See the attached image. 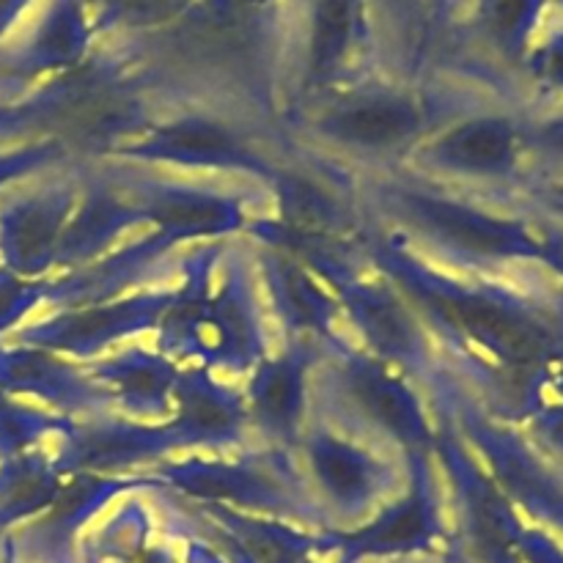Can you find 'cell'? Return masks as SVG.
<instances>
[{"instance_id": "1", "label": "cell", "mask_w": 563, "mask_h": 563, "mask_svg": "<svg viewBox=\"0 0 563 563\" xmlns=\"http://www.w3.org/2000/svg\"><path fill=\"white\" fill-rule=\"evenodd\" d=\"M361 245L368 267L423 319L445 372L471 394L500 390L509 399V390H528L559 357V328L515 291L418 256L374 220Z\"/></svg>"}, {"instance_id": "2", "label": "cell", "mask_w": 563, "mask_h": 563, "mask_svg": "<svg viewBox=\"0 0 563 563\" xmlns=\"http://www.w3.org/2000/svg\"><path fill=\"white\" fill-rule=\"evenodd\" d=\"M355 168V165H352ZM363 209L418 256L462 275L542 256V236L522 220L487 209L454 185L405 165L355 168Z\"/></svg>"}, {"instance_id": "3", "label": "cell", "mask_w": 563, "mask_h": 563, "mask_svg": "<svg viewBox=\"0 0 563 563\" xmlns=\"http://www.w3.org/2000/svg\"><path fill=\"white\" fill-rule=\"evenodd\" d=\"M467 110L440 71L423 80L372 75L300 108L280 132L355 168H394Z\"/></svg>"}, {"instance_id": "4", "label": "cell", "mask_w": 563, "mask_h": 563, "mask_svg": "<svg viewBox=\"0 0 563 563\" xmlns=\"http://www.w3.org/2000/svg\"><path fill=\"white\" fill-rule=\"evenodd\" d=\"M311 416L390 454H432L438 421L421 385L341 335L322 346L311 377Z\"/></svg>"}, {"instance_id": "5", "label": "cell", "mask_w": 563, "mask_h": 563, "mask_svg": "<svg viewBox=\"0 0 563 563\" xmlns=\"http://www.w3.org/2000/svg\"><path fill=\"white\" fill-rule=\"evenodd\" d=\"M247 119L251 115L242 110L214 104V99L201 102L198 93L179 88L146 130L102 159L148 170L251 179L264 187L278 165L280 130H267Z\"/></svg>"}, {"instance_id": "6", "label": "cell", "mask_w": 563, "mask_h": 563, "mask_svg": "<svg viewBox=\"0 0 563 563\" xmlns=\"http://www.w3.org/2000/svg\"><path fill=\"white\" fill-rule=\"evenodd\" d=\"M146 473L159 493L187 504H218L225 509L291 522V526L328 531L330 520L308 487L297 454L251 445L234 454L192 451L163 460Z\"/></svg>"}, {"instance_id": "7", "label": "cell", "mask_w": 563, "mask_h": 563, "mask_svg": "<svg viewBox=\"0 0 563 563\" xmlns=\"http://www.w3.org/2000/svg\"><path fill=\"white\" fill-rule=\"evenodd\" d=\"M385 75L372 0H289L286 9V110Z\"/></svg>"}, {"instance_id": "8", "label": "cell", "mask_w": 563, "mask_h": 563, "mask_svg": "<svg viewBox=\"0 0 563 563\" xmlns=\"http://www.w3.org/2000/svg\"><path fill=\"white\" fill-rule=\"evenodd\" d=\"M339 297L344 328L355 344L410 374L418 385L443 366L432 333L405 295L374 273L361 251H328L306 258Z\"/></svg>"}, {"instance_id": "9", "label": "cell", "mask_w": 563, "mask_h": 563, "mask_svg": "<svg viewBox=\"0 0 563 563\" xmlns=\"http://www.w3.org/2000/svg\"><path fill=\"white\" fill-rule=\"evenodd\" d=\"M132 198L148 231L187 242H231L245 236L253 218L269 212V198L251 179H179L135 165L97 159Z\"/></svg>"}, {"instance_id": "10", "label": "cell", "mask_w": 563, "mask_h": 563, "mask_svg": "<svg viewBox=\"0 0 563 563\" xmlns=\"http://www.w3.org/2000/svg\"><path fill=\"white\" fill-rule=\"evenodd\" d=\"M407 482L396 498L355 528L322 531V561L374 563L438 559L451 539L445 489L432 454L405 460Z\"/></svg>"}, {"instance_id": "11", "label": "cell", "mask_w": 563, "mask_h": 563, "mask_svg": "<svg viewBox=\"0 0 563 563\" xmlns=\"http://www.w3.org/2000/svg\"><path fill=\"white\" fill-rule=\"evenodd\" d=\"M295 454L308 487L339 531L366 522L407 482L401 456L341 432L317 416L308 418Z\"/></svg>"}, {"instance_id": "12", "label": "cell", "mask_w": 563, "mask_h": 563, "mask_svg": "<svg viewBox=\"0 0 563 563\" xmlns=\"http://www.w3.org/2000/svg\"><path fill=\"white\" fill-rule=\"evenodd\" d=\"M275 333L258 289L247 240H231L196 333L192 361L220 377H247L269 352Z\"/></svg>"}, {"instance_id": "13", "label": "cell", "mask_w": 563, "mask_h": 563, "mask_svg": "<svg viewBox=\"0 0 563 563\" xmlns=\"http://www.w3.org/2000/svg\"><path fill=\"white\" fill-rule=\"evenodd\" d=\"M429 405L438 421L432 456L443 478L445 498H451L454 509L451 533L473 563H522L517 550L522 522L515 515V506L484 471L478 456L467 449L449 412L432 399Z\"/></svg>"}, {"instance_id": "14", "label": "cell", "mask_w": 563, "mask_h": 563, "mask_svg": "<svg viewBox=\"0 0 563 563\" xmlns=\"http://www.w3.org/2000/svg\"><path fill=\"white\" fill-rule=\"evenodd\" d=\"M82 190V163L27 179L0 196V267L31 280L55 275L60 236Z\"/></svg>"}, {"instance_id": "15", "label": "cell", "mask_w": 563, "mask_h": 563, "mask_svg": "<svg viewBox=\"0 0 563 563\" xmlns=\"http://www.w3.org/2000/svg\"><path fill=\"white\" fill-rule=\"evenodd\" d=\"M168 297L170 286H152L119 300L55 308L22 324L5 341L55 352L75 363H93L124 341L154 333Z\"/></svg>"}, {"instance_id": "16", "label": "cell", "mask_w": 563, "mask_h": 563, "mask_svg": "<svg viewBox=\"0 0 563 563\" xmlns=\"http://www.w3.org/2000/svg\"><path fill=\"white\" fill-rule=\"evenodd\" d=\"M102 44L93 0H42L0 53V88L33 91L80 69Z\"/></svg>"}, {"instance_id": "17", "label": "cell", "mask_w": 563, "mask_h": 563, "mask_svg": "<svg viewBox=\"0 0 563 563\" xmlns=\"http://www.w3.org/2000/svg\"><path fill=\"white\" fill-rule=\"evenodd\" d=\"M522 143L526 135L509 115L467 110L427 137L405 168L454 187L504 181L517 170Z\"/></svg>"}, {"instance_id": "18", "label": "cell", "mask_w": 563, "mask_h": 563, "mask_svg": "<svg viewBox=\"0 0 563 563\" xmlns=\"http://www.w3.org/2000/svg\"><path fill=\"white\" fill-rule=\"evenodd\" d=\"M256 264L258 289L278 344L289 341H330L346 335L339 297L302 258L280 247L247 242Z\"/></svg>"}, {"instance_id": "19", "label": "cell", "mask_w": 563, "mask_h": 563, "mask_svg": "<svg viewBox=\"0 0 563 563\" xmlns=\"http://www.w3.org/2000/svg\"><path fill=\"white\" fill-rule=\"evenodd\" d=\"M135 493H159L146 473L132 476H66L58 498L42 517L9 533L22 563H80V537L110 504Z\"/></svg>"}, {"instance_id": "20", "label": "cell", "mask_w": 563, "mask_h": 563, "mask_svg": "<svg viewBox=\"0 0 563 563\" xmlns=\"http://www.w3.org/2000/svg\"><path fill=\"white\" fill-rule=\"evenodd\" d=\"M53 460L60 476L97 473V476H132L157 462L185 454L168 421H132L119 412L77 418L69 432L53 445Z\"/></svg>"}, {"instance_id": "21", "label": "cell", "mask_w": 563, "mask_h": 563, "mask_svg": "<svg viewBox=\"0 0 563 563\" xmlns=\"http://www.w3.org/2000/svg\"><path fill=\"white\" fill-rule=\"evenodd\" d=\"M322 344L289 341L275 350L245 377V405L253 438L262 445L295 454L311 418V377Z\"/></svg>"}, {"instance_id": "22", "label": "cell", "mask_w": 563, "mask_h": 563, "mask_svg": "<svg viewBox=\"0 0 563 563\" xmlns=\"http://www.w3.org/2000/svg\"><path fill=\"white\" fill-rule=\"evenodd\" d=\"M168 427L190 454H234L256 445L242 388L196 363L181 366L170 399Z\"/></svg>"}, {"instance_id": "23", "label": "cell", "mask_w": 563, "mask_h": 563, "mask_svg": "<svg viewBox=\"0 0 563 563\" xmlns=\"http://www.w3.org/2000/svg\"><path fill=\"white\" fill-rule=\"evenodd\" d=\"M179 242L159 231L121 242L97 262L80 269L58 273L47 278V306H86V302H108L141 291L148 280H163L179 269Z\"/></svg>"}, {"instance_id": "24", "label": "cell", "mask_w": 563, "mask_h": 563, "mask_svg": "<svg viewBox=\"0 0 563 563\" xmlns=\"http://www.w3.org/2000/svg\"><path fill=\"white\" fill-rule=\"evenodd\" d=\"M0 394L33 401L75 421L113 412L108 394L82 363L16 341H0Z\"/></svg>"}, {"instance_id": "25", "label": "cell", "mask_w": 563, "mask_h": 563, "mask_svg": "<svg viewBox=\"0 0 563 563\" xmlns=\"http://www.w3.org/2000/svg\"><path fill=\"white\" fill-rule=\"evenodd\" d=\"M82 163V190L58 245L55 275L80 269L119 247L130 231L141 229L143 218L132 198L113 181V176L91 159Z\"/></svg>"}, {"instance_id": "26", "label": "cell", "mask_w": 563, "mask_h": 563, "mask_svg": "<svg viewBox=\"0 0 563 563\" xmlns=\"http://www.w3.org/2000/svg\"><path fill=\"white\" fill-rule=\"evenodd\" d=\"M86 368L119 416L146 423H163L170 418V399L181 363L170 361L154 346L148 350L135 344L113 350Z\"/></svg>"}, {"instance_id": "27", "label": "cell", "mask_w": 563, "mask_h": 563, "mask_svg": "<svg viewBox=\"0 0 563 563\" xmlns=\"http://www.w3.org/2000/svg\"><path fill=\"white\" fill-rule=\"evenodd\" d=\"M225 245L229 242H203V245L181 253L179 258L176 286H170L168 306H165L157 330H154V350H159L181 366L192 361L198 324L207 311Z\"/></svg>"}, {"instance_id": "28", "label": "cell", "mask_w": 563, "mask_h": 563, "mask_svg": "<svg viewBox=\"0 0 563 563\" xmlns=\"http://www.w3.org/2000/svg\"><path fill=\"white\" fill-rule=\"evenodd\" d=\"M550 3L553 0H467L449 33L462 27L495 58L522 64L539 38Z\"/></svg>"}, {"instance_id": "29", "label": "cell", "mask_w": 563, "mask_h": 563, "mask_svg": "<svg viewBox=\"0 0 563 563\" xmlns=\"http://www.w3.org/2000/svg\"><path fill=\"white\" fill-rule=\"evenodd\" d=\"M64 487L49 449L27 451L0 462V537L27 526L53 506Z\"/></svg>"}, {"instance_id": "30", "label": "cell", "mask_w": 563, "mask_h": 563, "mask_svg": "<svg viewBox=\"0 0 563 563\" xmlns=\"http://www.w3.org/2000/svg\"><path fill=\"white\" fill-rule=\"evenodd\" d=\"M75 418L58 416L53 410L0 394V462L27 454L36 449H49L71 429Z\"/></svg>"}, {"instance_id": "31", "label": "cell", "mask_w": 563, "mask_h": 563, "mask_svg": "<svg viewBox=\"0 0 563 563\" xmlns=\"http://www.w3.org/2000/svg\"><path fill=\"white\" fill-rule=\"evenodd\" d=\"M77 154L64 135H38L16 143H0V196L27 179L75 163Z\"/></svg>"}, {"instance_id": "32", "label": "cell", "mask_w": 563, "mask_h": 563, "mask_svg": "<svg viewBox=\"0 0 563 563\" xmlns=\"http://www.w3.org/2000/svg\"><path fill=\"white\" fill-rule=\"evenodd\" d=\"M44 306H47V278L31 280L0 267V341L11 339Z\"/></svg>"}, {"instance_id": "33", "label": "cell", "mask_w": 563, "mask_h": 563, "mask_svg": "<svg viewBox=\"0 0 563 563\" xmlns=\"http://www.w3.org/2000/svg\"><path fill=\"white\" fill-rule=\"evenodd\" d=\"M522 66L537 82L548 88H563V31L539 36L528 49Z\"/></svg>"}, {"instance_id": "34", "label": "cell", "mask_w": 563, "mask_h": 563, "mask_svg": "<svg viewBox=\"0 0 563 563\" xmlns=\"http://www.w3.org/2000/svg\"><path fill=\"white\" fill-rule=\"evenodd\" d=\"M517 550H520L522 563H563L561 544L544 531H533V528H522Z\"/></svg>"}, {"instance_id": "35", "label": "cell", "mask_w": 563, "mask_h": 563, "mask_svg": "<svg viewBox=\"0 0 563 563\" xmlns=\"http://www.w3.org/2000/svg\"><path fill=\"white\" fill-rule=\"evenodd\" d=\"M42 0H0V53Z\"/></svg>"}, {"instance_id": "36", "label": "cell", "mask_w": 563, "mask_h": 563, "mask_svg": "<svg viewBox=\"0 0 563 563\" xmlns=\"http://www.w3.org/2000/svg\"><path fill=\"white\" fill-rule=\"evenodd\" d=\"M465 5L467 0H434V25H438V36H440V53H443L449 27L454 25V20L460 16V11L465 9Z\"/></svg>"}, {"instance_id": "37", "label": "cell", "mask_w": 563, "mask_h": 563, "mask_svg": "<svg viewBox=\"0 0 563 563\" xmlns=\"http://www.w3.org/2000/svg\"><path fill=\"white\" fill-rule=\"evenodd\" d=\"M537 423H539V432H542V438L563 454V407L539 412Z\"/></svg>"}, {"instance_id": "38", "label": "cell", "mask_w": 563, "mask_h": 563, "mask_svg": "<svg viewBox=\"0 0 563 563\" xmlns=\"http://www.w3.org/2000/svg\"><path fill=\"white\" fill-rule=\"evenodd\" d=\"M539 262L550 264L555 273L563 275V234L542 236V256H539Z\"/></svg>"}, {"instance_id": "39", "label": "cell", "mask_w": 563, "mask_h": 563, "mask_svg": "<svg viewBox=\"0 0 563 563\" xmlns=\"http://www.w3.org/2000/svg\"><path fill=\"white\" fill-rule=\"evenodd\" d=\"M438 563H473V561L467 559V553H465V550H462V544L456 542V539H454V533H451L449 544H445V548H443V553H440Z\"/></svg>"}, {"instance_id": "40", "label": "cell", "mask_w": 563, "mask_h": 563, "mask_svg": "<svg viewBox=\"0 0 563 563\" xmlns=\"http://www.w3.org/2000/svg\"><path fill=\"white\" fill-rule=\"evenodd\" d=\"M440 559V555H438ZM438 559H407V561H374V563H438Z\"/></svg>"}, {"instance_id": "41", "label": "cell", "mask_w": 563, "mask_h": 563, "mask_svg": "<svg viewBox=\"0 0 563 563\" xmlns=\"http://www.w3.org/2000/svg\"><path fill=\"white\" fill-rule=\"evenodd\" d=\"M550 196H553V201H555V203H559V207H563V185H559V187H555V190H553V192H550Z\"/></svg>"}, {"instance_id": "42", "label": "cell", "mask_w": 563, "mask_h": 563, "mask_svg": "<svg viewBox=\"0 0 563 563\" xmlns=\"http://www.w3.org/2000/svg\"><path fill=\"white\" fill-rule=\"evenodd\" d=\"M555 388H559V394L563 396V368L559 372V377H555Z\"/></svg>"}, {"instance_id": "43", "label": "cell", "mask_w": 563, "mask_h": 563, "mask_svg": "<svg viewBox=\"0 0 563 563\" xmlns=\"http://www.w3.org/2000/svg\"><path fill=\"white\" fill-rule=\"evenodd\" d=\"M300 563H328V561H322V559H306V561H300Z\"/></svg>"}, {"instance_id": "44", "label": "cell", "mask_w": 563, "mask_h": 563, "mask_svg": "<svg viewBox=\"0 0 563 563\" xmlns=\"http://www.w3.org/2000/svg\"><path fill=\"white\" fill-rule=\"evenodd\" d=\"M555 3H559V5H561V9H563V0H555Z\"/></svg>"}]
</instances>
